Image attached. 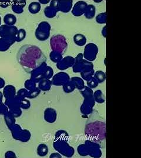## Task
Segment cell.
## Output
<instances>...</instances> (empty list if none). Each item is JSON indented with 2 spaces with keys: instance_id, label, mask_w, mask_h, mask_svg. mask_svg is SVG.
I'll return each instance as SVG.
<instances>
[{
  "instance_id": "11",
  "label": "cell",
  "mask_w": 141,
  "mask_h": 158,
  "mask_svg": "<svg viewBox=\"0 0 141 158\" xmlns=\"http://www.w3.org/2000/svg\"><path fill=\"white\" fill-rule=\"evenodd\" d=\"M86 3L83 1L78 2L73 7V13L75 16H80L85 14L87 8Z\"/></svg>"
},
{
  "instance_id": "9",
  "label": "cell",
  "mask_w": 141,
  "mask_h": 158,
  "mask_svg": "<svg viewBox=\"0 0 141 158\" xmlns=\"http://www.w3.org/2000/svg\"><path fill=\"white\" fill-rule=\"evenodd\" d=\"M69 81V77L68 74L60 72L55 75L51 81L52 85H64Z\"/></svg>"
},
{
  "instance_id": "8",
  "label": "cell",
  "mask_w": 141,
  "mask_h": 158,
  "mask_svg": "<svg viewBox=\"0 0 141 158\" xmlns=\"http://www.w3.org/2000/svg\"><path fill=\"white\" fill-rule=\"evenodd\" d=\"M98 48L93 44H88L85 47L84 50L85 58L89 61H94L98 54Z\"/></svg>"
},
{
  "instance_id": "24",
  "label": "cell",
  "mask_w": 141,
  "mask_h": 158,
  "mask_svg": "<svg viewBox=\"0 0 141 158\" xmlns=\"http://www.w3.org/2000/svg\"><path fill=\"white\" fill-rule=\"evenodd\" d=\"M62 54L52 51L50 53V59L52 62L55 63H58L59 61H61L62 60Z\"/></svg>"
},
{
  "instance_id": "33",
  "label": "cell",
  "mask_w": 141,
  "mask_h": 158,
  "mask_svg": "<svg viewBox=\"0 0 141 158\" xmlns=\"http://www.w3.org/2000/svg\"><path fill=\"white\" fill-rule=\"evenodd\" d=\"M2 94L0 91V103L2 102Z\"/></svg>"
},
{
  "instance_id": "17",
  "label": "cell",
  "mask_w": 141,
  "mask_h": 158,
  "mask_svg": "<svg viewBox=\"0 0 141 158\" xmlns=\"http://www.w3.org/2000/svg\"><path fill=\"white\" fill-rule=\"evenodd\" d=\"M51 85H52V82L50 79H42L39 81L38 89L40 90H49L51 88Z\"/></svg>"
},
{
  "instance_id": "30",
  "label": "cell",
  "mask_w": 141,
  "mask_h": 158,
  "mask_svg": "<svg viewBox=\"0 0 141 158\" xmlns=\"http://www.w3.org/2000/svg\"><path fill=\"white\" fill-rule=\"evenodd\" d=\"M95 97L94 98L96 101L99 102V103H102L103 102H104V100L103 98H104L102 94L101 91H97L95 93Z\"/></svg>"
},
{
  "instance_id": "7",
  "label": "cell",
  "mask_w": 141,
  "mask_h": 158,
  "mask_svg": "<svg viewBox=\"0 0 141 158\" xmlns=\"http://www.w3.org/2000/svg\"><path fill=\"white\" fill-rule=\"evenodd\" d=\"M17 29L15 27L2 25L0 27V36L1 38H5L15 40L17 34Z\"/></svg>"
},
{
  "instance_id": "18",
  "label": "cell",
  "mask_w": 141,
  "mask_h": 158,
  "mask_svg": "<svg viewBox=\"0 0 141 158\" xmlns=\"http://www.w3.org/2000/svg\"><path fill=\"white\" fill-rule=\"evenodd\" d=\"M4 21L6 25L14 26L17 22V18L13 14H8L4 18Z\"/></svg>"
},
{
  "instance_id": "23",
  "label": "cell",
  "mask_w": 141,
  "mask_h": 158,
  "mask_svg": "<svg viewBox=\"0 0 141 158\" xmlns=\"http://www.w3.org/2000/svg\"><path fill=\"white\" fill-rule=\"evenodd\" d=\"M48 152V148L45 144H40L37 148V153L41 156H44Z\"/></svg>"
},
{
  "instance_id": "19",
  "label": "cell",
  "mask_w": 141,
  "mask_h": 158,
  "mask_svg": "<svg viewBox=\"0 0 141 158\" xmlns=\"http://www.w3.org/2000/svg\"><path fill=\"white\" fill-rule=\"evenodd\" d=\"M41 8V4L39 2H33L29 4L28 10L31 14H36L40 11Z\"/></svg>"
},
{
  "instance_id": "16",
  "label": "cell",
  "mask_w": 141,
  "mask_h": 158,
  "mask_svg": "<svg viewBox=\"0 0 141 158\" xmlns=\"http://www.w3.org/2000/svg\"><path fill=\"white\" fill-rule=\"evenodd\" d=\"M15 88L12 85H7L4 89V96L8 99L15 96Z\"/></svg>"
},
{
  "instance_id": "10",
  "label": "cell",
  "mask_w": 141,
  "mask_h": 158,
  "mask_svg": "<svg viewBox=\"0 0 141 158\" xmlns=\"http://www.w3.org/2000/svg\"><path fill=\"white\" fill-rule=\"evenodd\" d=\"M75 62V59L73 57L67 56L62 59L61 61L57 63V68L60 70H65L73 66Z\"/></svg>"
},
{
  "instance_id": "31",
  "label": "cell",
  "mask_w": 141,
  "mask_h": 158,
  "mask_svg": "<svg viewBox=\"0 0 141 158\" xmlns=\"http://www.w3.org/2000/svg\"><path fill=\"white\" fill-rule=\"evenodd\" d=\"M5 84H6V82H5V81L4 80V79H2V78L0 77V89H1V88H3V87H4Z\"/></svg>"
},
{
  "instance_id": "2",
  "label": "cell",
  "mask_w": 141,
  "mask_h": 158,
  "mask_svg": "<svg viewBox=\"0 0 141 158\" xmlns=\"http://www.w3.org/2000/svg\"><path fill=\"white\" fill-rule=\"evenodd\" d=\"M53 74V69L50 66H48L46 62H44L31 72V79L35 83L37 81L39 82L42 79H51Z\"/></svg>"
},
{
  "instance_id": "28",
  "label": "cell",
  "mask_w": 141,
  "mask_h": 158,
  "mask_svg": "<svg viewBox=\"0 0 141 158\" xmlns=\"http://www.w3.org/2000/svg\"><path fill=\"white\" fill-rule=\"evenodd\" d=\"M40 93V90L38 89V87L36 88L35 90L31 91H28V96L27 97H29L30 98H33L36 97L37 96H38Z\"/></svg>"
},
{
  "instance_id": "32",
  "label": "cell",
  "mask_w": 141,
  "mask_h": 158,
  "mask_svg": "<svg viewBox=\"0 0 141 158\" xmlns=\"http://www.w3.org/2000/svg\"><path fill=\"white\" fill-rule=\"evenodd\" d=\"M50 1H39V2H41V3H42V4H47V3H48Z\"/></svg>"
},
{
  "instance_id": "20",
  "label": "cell",
  "mask_w": 141,
  "mask_h": 158,
  "mask_svg": "<svg viewBox=\"0 0 141 158\" xmlns=\"http://www.w3.org/2000/svg\"><path fill=\"white\" fill-rule=\"evenodd\" d=\"M73 40L75 44H76L77 45H84L86 42V37L84 35L82 34H77L73 37Z\"/></svg>"
},
{
  "instance_id": "26",
  "label": "cell",
  "mask_w": 141,
  "mask_h": 158,
  "mask_svg": "<svg viewBox=\"0 0 141 158\" xmlns=\"http://www.w3.org/2000/svg\"><path fill=\"white\" fill-rule=\"evenodd\" d=\"M25 6H23V4H14L13 6H12V8L13 11L17 14H21L23 12V7Z\"/></svg>"
},
{
  "instance_id": "34",
  "label": "cell",
  "mask_w": 141,
  "mask_h": 158,
  "mask_svg": "<svg viewBox=\"0 0 141 158\" xmlns=\"http://www.w3.org/2000/svg\"><path fill=\"white\" fill-rule=\"evenodd\" d=\"M0 25H1V17H0Z\"/></svg>"
},
{
  "instance_id": "6",
  "label": "cell",
  "mask_w": 141,
  "mask_h": 158,
  "mask_svg": "<svg viewBox=\"0 0 141 158\" xmlns=\"http://www.w3.org/2000/svg\"><path fill=\"white\" fill-rule=\"evenodd\" d=\"M54 147L55 148V150H57L59 152L62 153V155L66 156L67 155H73L72 153V150L73 149V148L69 146L68 143L65 141L64 140H59L57 139V140L55 139L54 143Z\"/></svg>"
},
{
  "instance_id": "13",
  "label": "cell",
  "mask_w": 141,
  "mask_h": 158,
  "mask_svg": "<svg viewBox=\"0 0 141 158\" xmlns=\"http://www.w3.org/2000/svg\"><path fill=\"white\" fill-rule=\"evenodd\" d=\"M73 1H56V6L58 11H61L64 12H69L72 7Z\"/></svg>"
},
{
  "instance_id": "27",
  "label": "cell",
  "mask_w": 141,
  "mask_h": 158,
  "mask_svg": "<svg viewBox=\"0 0 141 158\" xmlns=\"http://www.w3.org/2000/svg\"><path fill=\"white\" fill-rule=\"evenodd\" d=\"M95 74H96L95 75V79L98 83H101L105 80V73H103L101 71L97 72Z\"/></svg>"
},
{
  "instance_id": "22",
  "label": "cell",
  "mask_w": 141,
  "mask_h": 158,
  "mask_svg": "<svg viewBox=\"0 0 141 158\" xmlns=\"http://www.w3.org/2000/svg\"><path fill=\"white\" fill-rule=\"evenodd\" d=\"M26 31L25 29H18L17 31V34L15 35V40L17 42H21L22 40H24L26 37Z\"/></svg>"
},
{
  "instance_id": "25",
  "label": "cell",
  "mask_w": 141,
  "mask_h": 158,
  "mask_svg": "<svg viewBox=\"0 0 141 158\" xmlns=\"http://www.w3.org/2000/svg\"><path fill=\"white\" fill-rule=\"evenodd\" d=\"M25 88H26L25 89H27V90H28L29 91L34 90L37 88L35 82L32 79L26 81V82L25 83Z\"/></svg>"
},
{
  "instance_id": "1",
  "label": "cell",
  "mask_w": 141,
  "mask_h": 158,
  "mask_svg": "<svg viewBox=\"0 0 141 158\" xmlns=\"http://www.w3.org/2000/svg\"><path fill=\"white\" fill-rule=\"evenodd\" d=\"M17 60L24 70L32 72L46 62V57L37 46L25 45L18 51Z\"/></svg>"
},
{
  "instance_id": "29",
  "label": "cell",
  "mask_w": 141,
  "mask_h": 158,
  "mask_svg": "<svg viewBox=\"0 0 141 158\" xmlns=\"http://www.w3.org/2000/svg\"><path fill=\"white\" fill-rule=\"evenodd\" d=\"M96 21L98 23H105L106 22V14L105 13H101L96 17Z\"/></svg>"
},
{
  "instance_id": "21",
  "label": "cell",
  "mask_w": 141,
  "mask_h": 158,
  "mask_svg": "<svg viewBox=\"0 0 141 158\" xmlns=\"http://www.w3.org/2000/svg\"><path fill=\"white\" fill-rule=\"evenodd\" d=\"M95 13V7L94 6H87L85 14L88 19H92L93 17H94Z\"/></svg>"
},
{
  "instance_id": "5",
  "label": "cell",
  "mask_w": 141,
  "mask_h": 158,
  "mask_svg": "<svg viewBox=\"0 0 141 158\" xmlns=\"http://www.w3.org/2000/svg\"><path fill=\"white\" fill-rule=\"evenodd\" d=\"M51 25L47 22L40 23L38 28L35 31V36L37 40L44 41L48 39L50 35Z\"/></svg>"
},
{
  "instance_id": "4",
  "label": "cell",
  "mask_w": 141,
  "mask_h": 158,
  "mask_svg": "<svg viewBox=\"0 0 141 158\" xmlns=\"http://www.w3.org/2000/svg\"><path fill=\"white\" fill-rule=\"evenodd\" d=\"M11 130L12 135L14 138L18 141L22 142H27L31 137V134L28 130H23L18 125H12L10 127Z\"/></svg>"
},
{
  "instance_id": "15",
  "label": "cell",
  "mask_w": 141,
  "mask_h": 158,
  "mask_svg": "<svg viewBox=\"0 0 141 158\" xmlns=\"http://www.w3.org/2000/svg\"><path fill=\"white\" fill-rule=\"evenodd\" d=\"M15 40L5 38H0V51L5 52L7 51L10 46L15 42Z\"/></svg>"
},
{
  "instance_id": "12",
  "label": "cell",
  "mask_w": 141,
  "mask_h": 158,
  "mask_svg": "<svg viewBox=\"0 0 141 158\" xmlns=\"http://www.w3.org/2000/svg\"><path fill=\"white\" fill-rule=\"evenodd\" d=\"M57 114L56 111L51 108H48L45 110L44 112V119L47 123H53L56 119Z\"/></svg>"
},
{
  "instance_id": "14",
  "label": "cell",
  "mask_w": 141,
  "mask_h": 158,
  "mask_svg": "<svg viewBox=\"0 0 141 158\" xmlns=\"http://www.w3.org/2000/svg\"><path fill=\"white\" fill-rule=\"evenodd\" d=\"M55 4H53L51 2V4L49 6L45 8L44 10L45 16L48 18H53L56 15L57 12L58 11L57 6H56V1H54Z\"/></svg>"
},
{
  "instance_id": "3",
  "label": "cell",
  "mask_w": 141,
  "mask_h": 158,
  "mask_svg": "<svg viewBox=\"0 0 141 158\" xmlns=\"http://www.w3.org/2000/svg\"><path fill=\"white\" fill-rule=\"evenodd\" d=\"M51 49L52 51L63 54L67 48V42L65 37L61 35H54L51 38Z\"/></svg>"
}]
</instances>
